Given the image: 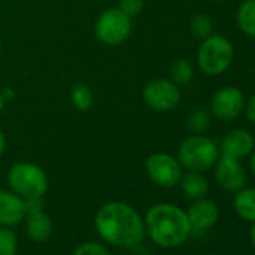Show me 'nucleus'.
I'll return each mask as SVG.
<instances>
[{
  "instance_id": "obj_1",
  "label": "nucleus",
  "mask_w": 255,
  "mask_h": 255,
  "mask_svg": "<svg viewBox=\"0 0 255 255\" xmlns=\"http://www.w3.org/2000/svg\"><path fill=\"white\" fill-rule=\"evenodd\" d=\"M95 228L107 243L123 249L137 248L146 236L140 213L122 201L104 204L95 216Z\"/></svg>"
},
{
  "instance_id": "obj_2",
  "label": "nucleus",
  "mask_w": 255,
  "mask_h": 255,
  "mask_svg": "<svg viewBox=\"0 0 255 255\" xmlns=\"http://www.w3.org/2000/svg\"><path fill=\"white\" fill-rule=\"evenodd\" d=\"M144 227L152 242L167 249L180 246L192 233L186 212L170 203L152 206L146 213Z\"/></svg>"
},
{
  "instance_id": "obj_3",
  "label": "nucleus",
  "mask_w": 255,
  "mask_h": 255,
  "mask_svg": "<svg viewBox=\"0 0 255 255\" xmlns=\"http://www.w3.org/2000/svg\"><path fill=\"white\" fill-rule=\"evenodd\" d=\"M234 60V47L231 41L222 35H210L203 39L198 53L197 62L200 69L206 75H221L224 74Z\"/></svg>"
},
{
  "instance_id": "obj_4",
  "label": "nucleus",
  "mask_w": 255,
  "mask_h": 255,
  "mask_svg": "<svg viewBox=\"0 0 255 255\" xmlns=\"http://www.w3.org/2000/svg\"><path fill=\"white\" fill-rule=\"evenodd\" d=\"M177 158L180 165L189 171L203 173L210 170L219 158V147L216 143L201 134H195L182 141Z\"/></svg>"
},
{
  "instance_id": "obj_5",
  "label": "nucleus",
  "mask_w": 255,
  "mask_h": 255,
  "mask_svg": "<svg viewBox=\"0 0 255 255\" xmlns=\"http://www.w3.org/2000/svg\"><path fill=\"white\" fill-rule=\"evenodd\" d=\"M8 185L21 198H39L48 191V177L35 164L18 162L8 173Z\"/></svg>"
},
{
  "instance_id": "obj_6",
  "label": "nucleus",
  "mask_w": 255,
  "mask_h": 255,
  "mask_svg": "<svg viewBox=\"0 0 255 255\" xmlns=\"http://www.w3.org/2000/svg\"><path fill=\"white\" fill-rule=\"evenodd\" d=\"M131 33V18L119 8L104 11L96 21V36L108 45L122 44Z\"/></svg>"
},
{
  "instance_id": "obj_7",
  "label": "nucleus",
  "mask_w": 255,
  "mask_h": 255,
  "mask_svg": "<svg viewBox=\"0 0 255 255\" xmlns=\"http://www.w3.org/2000/svg\"><path fill=\"white\" fill-rule=\"evenodd\" d=\"M146 171L150 180L162 188H173L180 183L182 165L179 159L167 153H153L146 161Z\"/></svg>"
},
{
  "instance_id": "obj_8",
  "label": "nucleus",
  "mask_w": 255,
  "mask_h": 255,
  "mask_svg": "<svg viewBox=\"0 0 255 255\" xmlns=\"http://www.w3.org/2000/svg\"><path fill=\"white\" fill-rule=\"evenodd\" d=\"M146 104L155 111L165 113L176 108L180 102V90L171 80L158 78L146 84L143 90Z\"/></svg>"
},
{
  "instance_id": "obj_9",
  "label": "nucleus",
  "mask_w": 255,
  "mask_h": 255,
  "mask_svg": "<svg viewBox=\"0 0 255 255\" xmlns=\"http://www.w3.org/2000/svg\"><path fill=\"white\" fill-rule=\"evenodd\" d=\"M245 104L246 99L240 89L234 86H225L213 95L210 101V110L216 119L228 122L234 120L243 113Z\"/></svg>"
},
{
  "instance_id": "obj_10",
  "label": "nucleus",
  "mask_w": 255,
  "mask_h": 255,
  "mask_svg": "<svg viewBox=\"0 0 255 255\" xmlns=\"http://www.w3.org/2000/svg\"><path fill=\"white\" fill-rule=\"evenodd\" d=\"M213 167H215L216 182L222 189L230 192H237L245 186L246 174L242 164L237 159L221 155Z\"/></svg>"
},
{
  "instance_id": "obj_11",
  "label": "nucleus",
  "mask_w": 255,
  "mask_h": 255,
  "mask_svg": "<svg viewBox=\"0 0 255 255\" xmlns=\"http://www.w3.org/2000/svg\"><path fill=\"white\" fill-rule=\"evenodd\" d=\"M255 140L252 134L246 129H233L230 131L219 144V153L233 159H243L254 152Z\"/></svg>"
},
{
  "instance_id": "obj_12",
  "label": "nucleus",
  "mask_w": 255,
  "mask_h": 255,
  "mask_svg": "<svg viewBox=\"0 0 255 255\" xmlns=\"http://www.w3.org/2000/svg\"><path fill=\"white\" fill-rule=\"evenodd\" d=\"M24 218V200L14 192L0 189V227H15Z\"/></svg>"
},
{
  "instance_id": "obj_13",
  "label": "nucleus",
  "mask_w": 255,
  "mask_h": 255,
  "mask_svg": "<svg viewBox=\"0 0 255 255\" xmlns=\"http://www.w3.org/2000/svg\"><path fill=\"white\" fill-rule=\"evenodd\" d=\"M186 215L192 225V230H207L216 224L219 210L213 201L201 198V200H195L189 206Z\"/></svg>"
},
{
  "instance_id": "obj_14",
  "label": "nucleus",
  "mask_w": 255,
  "mask_h": 255,
  "mask_svg": "<svg viewBox=\"0 0 255 255\" xmlns=\"http://www.w3.org/2000/svg\"><path fill=\"white\" fill-rule=\"evenodd\" d=\"M26 231L33 242H45L53 234V221L44 210L29 213L26 221Z\"/></svg>"
},
{
  "instance_id": "obj_15",
  "label": "nucleus",
  "mask_w": 255,
  "mask_h": 255,
  "mask_svg": "<svg viewBox=\"0 0 255 255\" xmlns=\"http://www.w3.org/2000/svg\"><path fill=\"white\" fill-rule=\"evenodd\" d=\"M180 183H182V189L185 195L194 201L204 198L209 191L207 179L201 176V173H197V171H189L188 174L182 176Z\"/></svg>"
},
{
  "instance_id": "obj_16",
  "label": "nucleus",
  "mask_w": 255,
  "mask_h": 255,
  "mask_svg": "<svg viewBox=\"0 0 255 255\" xmlns=\"http://www.w3.org/2000/svg\"><path fill=\"white\" fill-rule=\"evenodd\" d=\"M234 209L240 218L255 222V188H242L237 191Z\"/></svg>"
},
{
  "instance_id": "obj_17",
  "label": "nucleus",
  "mask_w": 255,
  "mask_h": 255,
  "mask_svg": "<svg viewBox=\"0 0 255 255\" xmlns=\"http://www.w3.org/2000/svg\"><path fill=\"white\" fill-rule=\"evenodd\" d=\"M239 29L249 38H255V0H245L236 14Z\"/></svg>"
},
{
  "instance_id": "obj_18",
  "label": "nucleus",
  "mask_w": 255,
  "mask_h": 255,
  "mask_svg": "<svg viewBox=\"0 0 255 255\" xmlns=\"http://www.w3.org/2000/svg\"><path fill=\"white\" fill-rule=\"evenodd\" d=\"M171 81L177 86H186L191 83L192 77H194V68L191 65L189 60L186 59H177L173 62L171 69Z\"/></svg>"
},
{
  "instance_id": "obj_19",
  "label": "nucleus",
  "mask_w": 255,
  "mask_h": 255,
  "mask_svg": "<svg viewBox=\"0 0 255 255\" xmlns=\"http://www.w3.org/2000/svg\"><path fill=\"white\" fill-rule=\"evenodd\" d=\"M210 114L203 108H195L188 117V128L194 134H203L210 128Z\"/></svg>"
},
{
  "instance_id": "obj_20",
  "label": "nucleus",
  "mask_w": 255,
  "mask_h": 255,
  "mask_svg": "<svg viewBox=\"0 0 255 255\" xmlns=\"http://www.w3.org/2000/svg\"><path fill=\"white\" fill-rule=\"evenodd\" d=\"M191 32L194 36H197L198 39H206L207 36L212 35L213 32V21L209 15L206 14H195L191 18Z\"/></svg>"
},
{
  "instance_id": "obj_21",
  "label": "nucleus",
  "mask_w": 255,
  "mask_h": 255,
  "mask_svg": "<svg viewBox=\"0 0 255 255\" xmlns=\"http://www.w3.org/2000/svg\"><path fill=\"white\" fill-rule=\"evenodd\" d=\"M18 239L8 227H0V255H17Z\"/></svg>"
},
{
  "instance_id": "obj_22",
  "label": "nucleus",
  "mask_w": 255,
  "mask_h": 255,
  "mask_svg": "<svg viewBox=\"0 0 255 255\" xmlns=\"http://www.w3.org/2000/svg\"><path fill=\"white\" fill-rule=\"evenodd\" d=\"M71 98H72V104L77 110L80 111H86L92 107V102H93V95L90 92V89L84 84H77L74 89H72V93H71Z\"/></svg>"
},
{
  "instance_id": "obj_23",
  "label": "nucleus",
  "mask_w": 255,
  "mask_h": 255,
  "mask_svg": "<svg viewBox=\"0 0 255 255\" xmlns=\"http://www.w3.org/2000/svg\"><path fill=\"white\" fill-rule=\"evenodd\" d=\"M74 255H110V251L105 245L98 242H84L78 245L74 251Z\"/></svg>"
},
{
  "instance_id": "obj_24",
  "label": "nucleus",
  "mask_w": 255,
  "mask_h": 255,
  "mask_svg": "<svg viewBox=\"0 0 255 255\" xmlns=\"http://www.w3.org/2000/svg\"><path fill=\"white\" fill-rule=\"evenodd\" d=\"M143 8H144V0H120L119 9L129 18H132V17H137L138 14H141Z\"/></svg>"
},
{
  "instance_id": "obj_25",
  "label": "nucleus",
  "mask_w": 255,
  "mask_h": 255,
  "mask_svg": "<svg viewBox=\"0 0 255 255\" xmlns=\"http://www.w3.org/2000/svg\"><path fill=\"white\" fill-rule=\"evenodd\" d=\"M24 207H26V215L44 210L42 197H39V198H26L24 200Z\"/></svg>"
},
{
  "instance_id": "obj_26",
  "label": "nucleus",
  "mask_w": 255,
  "mask_h": 255,
  "mask_svg": "<svg viewBox=\"0 0 255 255\" xmlns=\"http://www.w3.org/2000/svg\"><path fill=\"white\" fill-rule=\"evenodd\" d=\"M243 113H245L246 119H248L251 123L255 125V95H252V96L246 101Z\"/></svg>"
},
{
  "instance_id": "obj_27",
  "label": "nucleus",
  "mask_w": 255,
  "mask_h": 255,
  "mask_svg": "<svg viewBox=\"0 0 255 255\" xmlns=\"http://www.w3.org/2000/svg\"><path fill=\"white\" fill-rule=\"evenodd\" d=\"M249 168H251L252 174L255 176V152L251 153V158H249Z\"/></svg>"
},
{
  "instance_id": "obj_28",
  "label": "nucleus",
  "mask_w": 255,
  "mask_h": 255,
  "mask_svg": "<svg viewBox=\"0 0 255 255\" xmlns=\"http://www.w3.org/2000/svg\"><path fill=\"white\" fill-rule=\"evenodd\" d=\"M5 146H6V140H5V135L2 134V131H0V155L3 153Z\"/></svg>"
},
{
  "instance_id": "obj_29",
  "label": "nucleus",
  "mask_w": 255,
  "mask_h": 255,
  "mask_svg": "<svg viewBox=\"0 0 255 255\" xmlns=\"http://www.w3.org/2000/svg\"><path fill=\"white\" fill-rule=\"evenodd\" d=\"M2 93H3L5 101H6V99H12V98H14V92H12L11 89H3V90H2Z\"/></svg>"
},
{
  "instance_id": "obj_30",
  "label": "nucleus",
  "mask_w": 255,
  "mask_h": 255,
  "mask_svg": "<svg viewBox=\"0 0 255 255\" xmlns=\"http://www.w3.org/2000/svg\"><path fill=\"white\" fill-rule=\"evenodd\" d=\"M251 242H252V246L255 248V224H254V227L251 228Z\"/></svg>"
},
{
  "instance_id": "obj_31",
  "label": "nucleus",
  "mask_w": 255,
  "mask_h": 255,
  "mask_svg": "<svg viewBox=\"0 0 255 255\" xmlns=\"http://www.w3.org/2000/svg\"><path fill=\"white\" fill-rule=\"evenodd\" d=\"M3 105H5V98H3V93H2V90H0V111H2Z\"/></svg>"
},
{
  "instance_id": "obj_32",
  "label": "nucleus",
  "mask_w": 255,
  "mask_h": 255,
  "mask_svg": "<svg viewBox=\"0 0 255 255\" xmlns=\"http://www.w3.org/2000/svg\"><path fill=\"white\" fill-rule=\"evenodd\" d=\"M212 2H225V0H212Z\"/></svg>"
},
{
  "instance_id": "obj_33",
  "label": "nucleus",
  "mask_w": 255,
  "mask_h": 255,
  "mask_svg": "<svg viewBox=\"0 0 255 255\" xmlns=\"http://www.w3.org/2000/svg\"><path fill=\"white\" fill-rule=\"evenodd\" d=\"M0 51H2V45H0Z\"/></svg>"
}]
</instances>
